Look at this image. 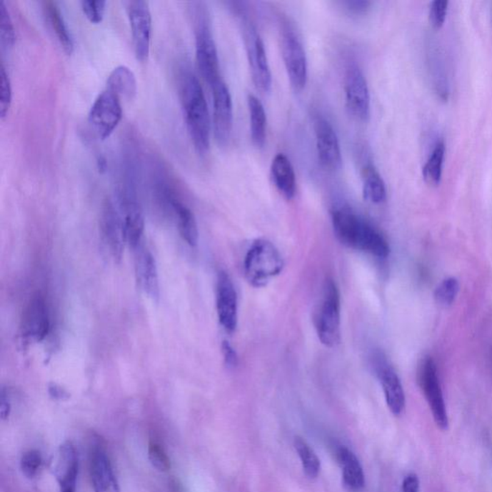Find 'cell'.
Listing matches in <instances>:
<instances>
[{"mask_svg":"<svg viewBox=\"0 0 492 492\" xmlns=\"http://www.w3.org/2000/svg\"><path fill=\"white\" fill-rule=\"evenodd\" d=\"M222 355H224L225 363L229 368H235L238 365V355L228 341H224L221 344Z\"/></svg>","mask_w":492,"mask_h":492,"instance_id":"cell-38","label":"cell"},{"mask_svg":"<svg viewBox=\"0 0 492 492\" xmlns=\"http://www.w3.org/2000/svg\"><path fill=\"white\" fill-rule=\"evenodd\" d=\"M12 85L4 64L0 66V119L4 121L12 104Z\"/></svg>","mask_w":492,"mask_h":492,"instance_id":"cell-32","label":"cell"},{"mask_svg":"<svg viewBox=\"0 0 492 492\" xmlns=\"http://www.w3.org/2000/svg\"><path fill=\"white\" fill-rule=\"evenodd\" d=\"M319 341L326 347H335L341 340V296L336 283L328 280L316 316Z\"/></svg>","mask_w":492,"mask_h":492,"instance_id":"cell-7","label":"cell"},{"mask_svg":"<svg viewBox=\"0 0 492 492\" xmlns=\"http://www.w3.org/2000/svg\"><path fill=\"white\" fill-rule=\"evenodd\" d=\"M135 271L139 286L144 293L153 300L159 298L160 283L156 261L143 244L135 249Z\"/></svg>","mask_w":492,"mask_h":492,"instance_id":"cell-20","label":"cell"},{"mask_svg":"<svg viewBox=\"0 0 492 492\" xmlns=\"http://www.w3.org/2000/svg\"><path fill=\"white\" fill-rule=\"evenodd\" d=\"M280 47L291 88L299 93L307 84V56L299 36L288 22H283L281 25Z\"/></svg>","mask_w":492,"mask_h":492,"instance_id":"cell-6","label":"cell"},{"mask_svg":"<svg viewBox=\"0 0 492 492\" xmlns=\"http://www.w3.org/2000/svg\"><path fill=\"white\" fill-rule=\"evenodd\" d=\"M460 283L454 277H449L439 283L435 291V300L439 306L449 307L457 298Z\"/></svg>","mask_w":492,"mask_h":492,"instance_id":"cell-31","label":"cell"},{"mask_svg":"<svg viewBox=\"0 0 492 492\" xmlns=\"http://www.w3.org/2000/svg\"><path fill=\"white\" fill-rule=\"evenodd\" d=\"M121 118L119 97L109 90L102 91L96 97L89 113V122L101 140L112 135Z\"/></svg>","mask_w":492,"mask_h":492,"instance_id":"cell-10","label":"cell"},{"mask_svg":"<svg viewBox=\"0 0 492 492\" xmlns=\"http://www.w3.org/2000/svg\"><path fill=\"white\" fill-rule=\"evenodd\" d=\"M419 385L432 411L436 426L441 430L446 431L449 426L448 416L439 383L438 368L435 361L431 357L425 358L422 361L419 371Z\"/></svg>","mask_w":492,"mask_h":492,"instance_id":"cell-9","label":"cell"},{"mask_svg":"<svg viewBox=\"0 0 492 492\" xmlns=\"http://www.w3.org/2000/svg\"><path fill=\"white\" fill-rule=\"evenodd\" d=\"M83 13L91 24H99L104 18L107 2L104 0H82L80 2Z\"/></svg>","mask_w":492,"mask_h":492,"instance_id":"cell-35","label":"cell"},{"mask_svg":"<svg viewBox=\"0 0 492 492\" xmlns=\"http://www.w3.org/2000/svg\"><path fill=\"white\" fill-rule=\"evenodd\" d=\"M11 411V404L9 398L4 390L1 391V400H0V414H1V418L5 421L9 418Z\"/></svg>","mask_w":492,"mask_h":492,"instance_id":"cell-40","label":"cell"},{"mask_svg":"<svg viewBox=\"0 0 492 492\" xmlns=\"http://www.w3.org/2000/svg\"><path fill=\"white\" fill-rule=\"evenodd\" d=\"M363 199L372 204H382L386 199V189L382 176L372 164L361 171Z\"/></svg>","mask_w":492,"mask_h":492,"instance_id":"cell-27","label":"cell"},{"mask_svg":"<svg viewBox=\"0 0 492 492\" xmlns=\"http://www.w3.org/2000/svg\"><path fill=\"white\" fill-rule=\"evenodd\" d=\"M240 29L248 61L253 84L261 93H268L272 85V75L265 44L253 22L246 14L237 11Z\"/></svg>","mask_w":492,"mask_h":492,"instance_id":"cell-5","label":"cell"},{"mask_svg":"<svg viewBox=\"0 0 492 492\" xmlns=\"http://www.w3.org/2000/svg\"><path fill=\"white\" fill-rule=\"evenodd\" d=\"M216 312L226 332H235L238 325V294L226 272L221 271L216 281Z\"/></svg>","mask_w":492,"mask_h":492,"instance_id":"cell-16","label":"cell"},{"mask_svg":"<svg viewBox=\"0 0 492 492\" xmlns=\"http://www.w3.org/2000/svg\"><path fill=\"white\" fill-rule=\"evenodd\" d=\"M44 13L47 24L54 32L57 40L62 46L64 51L71 55L74 50V38L69 31L68 24L64 19L63 14L55 2L47 1L44 4Z\"/></svg>","mask_w":492,"mask_h":492,"instance_id":"cell-24","label":"cell"},{"mask_svg":"<svg viewBox=\"0 0 492 492\" xmlns=\"http://www.w3.org/2000/svg\"><path fill=\"white\" fill-rule=\"evenodd\" d=\"M149 458L153 468L161 472L171 469V460L162 444L156 439H150L149 444Z\"/></svg>","mask_w":492,"mask_h":492,"instance_id":"cell-33","label":"cell"},{"mask_svg":"<svg viewBox=\"0 0 492 492\" xmlns=\"http://www.w3.org/2000/svg\"><path fill=\"white\" fill-rule=\"evenodd\" d=\"M340 4L350 15L358 16L368 12L371 2L366 0H346L340 2Z\"/></svg>","mask_w":492,"mask_h":492,"instance_id":"cell-37","label":"cell"},{"mask_svg":"<svg viewBox=\"0 0 492 492\" xmlns=\"http://www.w3.org/2000/svg\"><path fill=\"white\" fill-rule=\"evenodd\" d=\"M336 458L343 468V483L349 492H360L365 486V474L360 461L346 446L336 449Z\"/></svg>","mask_w":492,"mask_h":492,"instance_id":"cell-23","label":"cell"},{"mask_svg":"<svg viewBox=\"0 0 492 492\" xmlns=\"http://www.w3.org/2000/svg\"><path fill=\"white\" fill-rule=\"evenodd\" d=\"M213 128L216 143L227 146L230 143L233 129V101L229 89L224 80H219L212 87Z\"/></svg>","mask_w":492,"mask_h":492,"instance_id":"cell-12","label":"cell"},{"mask_svg":"<svg viewBox=\"0 0 492 492\" xmlns=\"http://www.w3.org/2000/svg\"><path fill=\"white\" fill-rule=\"evenodd\" d=\"M43 457L38 450L25 452L21 458V471L29 479H33L39 474L43 466Z\"/></svg>","mask_w":492,"mask_h":492,"instance_id":"cell-34","label":"cell"},{"mask_svg":"<svg viewBox=\"0 0 492 492\" xmlns=\"http://www.w3.org/2000/svg\"><path fill=\"white\" fill-rule=\"evenodd\" d=\"M49 308L40 293L36 294L25 308L21 321V332L24 338L41 341L49 332Z\"/></svg>","mask_w":492,"mask_h":492,"instance_id":"cell-18","label":"cell"},{"mask_svg":"<svg viewBox=\"0 0 492 492\" xmlns=\"http://www.w3.org/2000/svg\"><path fill=\"white\" fill-rule=\"evenodd\" d=\"M130 27L136 58L144 62L149 58L151 40L152 19L149 4L144 0L124 2Z\"/></svg>","mask_w":492,"mask_h":492,"instance_id":"cell-11","label":"cell"},{"mask_svg":"<svg viewBox=\"0 0 492 492\" xmlns=\"http://www.w3.org/2000/svg\"><path fill=\"white\" fill-rule=\"evenodd\" d=\"M313 128L319 162L327 171H338L343 165V156L340 141L332 124L323 116H318L313 122Z\"/></svg>","mask_w":492,"mask_h":492,"instance_id":"cell-13","label":"cell"},{"mask_svg":"<svg viewBox=\"0 0 492 492\" xmlns=\"http://www.w3.org/2000/svg\"><path fill=\"white\" fill-rule=\"evenodd\" d=\"M52 463V471L59 485L60 492H76L79 461L76 449L71 441L61 444Z\"/></svg>","mask_w":492,"mask_h":492,"instance_id":"cell-17","label":"cell"},{"mask_svg":"<svg viewBox=\"0 0 492 492\" xmlns=\"http://www.w3.org/2000/svg\"><path fill=\"white\" fill-rule=\"evenodd\" d=\"M194 8L197 66L205 81L212 88L221 79L219 60L207 8L197 2Z\"/></svg>","mask_w":492,"mask_h":492,"instance_id":"cell-3","label":"cell"},{"mask_svg":"<svg viewBox=\"0 0 492 492\" xmlns=\"http://www.w3.org/2000/svg\"><path fill=\"white\" fill-rule=\"evenodd\" d=\"M375 368L382 385L386 405L394 416H399L405 410L406 398L398 375L380 355L375 361Z\"/></svg>","mask_w":492,"mask_h":492,"instance_id":"cell-19","label":"cell"},{"mask_svg":"<svg viewBox=\"0 0 492 492\" xmlns=\"http://www.w3.org/2000/svg\"><path fill=\"white\" fill-rule=\"evenodd\" d=\"M294 447L301 461L306 475L310 478L318 477L321 468V461L312 447L308 446L305 439L299 436H296L294 439Z\"/></svg>","mask_w":492,"mask_h":492,"instance_id":"cell-28","label":"cell"},{"mask_svg":"<svg viewBox=\"0 0 492 492\" xmlns=\"http://www.w3.org/2000/svg\"><path fill=\"white\" fill-rule=\"evenodd\" d=\"M448 1L436 0L430 6V21L435 29H441L446 21Z\"/></svg>","mask_w":492,"mask_h":492,"instance_id":"cell-36","label":"cell"},{"mask_svg":"<svg viewBox=\"0 0 492 492\" xmlns=\"http://www.w3.org/2000/svg\"><path fill=\"white\" fill-rule=\"evenodd\" d=\"M163 197L177 219L178 230L183 240L191 247L199 244V233L196 219L190 208L180 201L168 187L163 189Z\"/></svg>","mask_w":492,"mask_h":492,"instance_id":"cell-21","label":"cell"},{"mask_svg":"<svg viewBox=\"0 0 492 492\" xmlns=\"http://www.w3.org/2000/svg\"><path fill=\"white\" fill-rule=\"evenodd\" d=\"M107 86V90L128 100L134 99L137 94V80L134 72L126 66H119L113 69L108 77Z\"/></svg>","mask_w":492,"mask_h":492,"instance_id":"cell-25","label":"cell"},{"mask_svg":"<svg viewBox=\"0 0 492 492\" xmlns=\"http://www.w3.org/2000/svg\"><path fill=\"white\" fill-rule=\"evenodd\" d=\"M272 182L286 199H293L296 193V177L290 159L279 153L271 166Z\"/></svg>","mask_w":492,"mask_h":492,"instance_id":"cell-22","label":"cell"},{"mask_svg":"<svg viewBox=\"0 0 492 492\" xmlns=\"http://www.w3.org/2000/svg\"><path fill=\"white\" fill-rule=\"evenodd\" d=\"M16 31L9 10L4 0H0V44L2 50H10L15 44Z\"/></svg>","mask_w":492,"mask_h":492,"instance_id":"cell-30","label":"cell"},{"mask_svg":"<svg viewBox=\"0 0 492 492\" xmlns=\"http://www.w3.org/2000/svg\"><path fill=\"white\" fill-rule=\"evenodd\" d=\"M344 96L349 115L356 121L366 122L371 118V94L368 81L360 66L349 64L344 74Z\"/></svg>","mask_w":492,"mask_h":492,"instance_id":"cell-8","label":"cell"},{"mask_svg":"<svg viewBox=\"0 0 492 492\" xmlns=\"http://www.w3.org/2000/svg\"><path fill=\"white\" fill-rule=\"evenodd\" d=\"M180 99L191 143L197 153L204 156L210 150L209 109L201 85L191 72H185L182 75Z\"/></svg>","mask_w":492,"mask_h":492,"instance_id":"cell-1","label":"cell"},{"mask_svg":"<svg viewBox=\"0 0 492 492\" xmlns=\"http://www.w3.org/2000/svg\"><path fill=\"white\" fill-rule=\"evenodd\" d=\"M444 153H446V146H444L443 141H439L436 144L432 155H431L423 169L424 179L429 185L436 186L441 182Z\"/></svg>","mask_w":492,"mask_h":492,"instance_id":"cell-29","label":"cell"},{"mask_svg":"<svg viewBox=\"0 0 492 492\" xmlns=\"http://www.w3.org/2000/svg\"><path fill=\"white\" fill-rule=\"evenodd\" d=\"M50 394L56 399H64L68 397L65 391H63L61 388H57V386H54V388H50Z\"/></svg>","mask_w":492,"mask_h":492,"instance_id":"cell-41","label":"cell"},{"mask_svg":"<svg viewBox=\"0 0 492 492\" xmlns=\"http://www.w3.org/2000/svg\"><path fill=\"white\" fill-rule=\"evenodd\" d=\"M250 116V135L253 144L258 149L265 146L266 140V114L261 100L254 94L247 96Z\"/></svg>","mask_w":492,"mask_h":492,"instance_id":"cell-26","label":"cell"},{"mask_svg":"<svg viewBox=\"0 0 492 492\" xmlns=\"http://www.w3.org/2000/svg\"><path fill=\"white\" fill-rule=\"evenodd\" d=\"M421 483L418 475L411 473L407 475L403 480L402 492H419Z\"/></svg>","mask_w":492,"mask_h":492,"instance_id":"cell-39","label":"cell"},{"mask_svg":"<svg viewBox=\"0 0 492 492\" xmlns=\"http://www.w3.org/2000/svg\"><path fill=\"white\" fill-rule=\"evenodd\" d=\"M282 255L271 241H255L244 258V271L246 280L255 288L265 287L283 268Z\"/></svg>","mask_w":492,"mask_h":492,"instance_id":"cell-4","label":"cell"},{"mask_svg":"<svg viewBox=\"0 0 492 492\" xmlns=\"http://www.w3.org/2000/svg\"><path fill=\"white\" fill-rule=\"evenodd\" d=\"M89 456L94 492H121L109 455L99 441H94L91 444Z\"/></svg>","mask_w":492,"mask_h":492,"instance_id":"cell-15","label":"cell"},{"mask_svg":"<svg viewBox=\"0 0 492 492\" xmlns=\"http://www.w3.org/2000/svg\"><path fill=\"white\" fill-rule=\"evenodd\" d=\"M100 230L103 241L115 262H121L124 256L125 240L124 222L118 207L108 199L103 204Z\"/></svg>","mask_w":492,"mask_h":492,"instance_id":"cell-14","label":"cell"},{"mask_svg":"<svg viewBox=\"0 0 492 492\" xmlns=\"http://www.w3.org/2000/svg\"><path fill=\"white\" fill-rule=\"evenodd\" d=\"M332 222L336 238L344 246L379 258H385L390 255V246L385 237L368 221L351 210L346 208L336 209L332 214Z\"/></svg>","mask_w":492,"mask_h":492,"instance_id":"cell-2","label":"cell"}]
</instances>
